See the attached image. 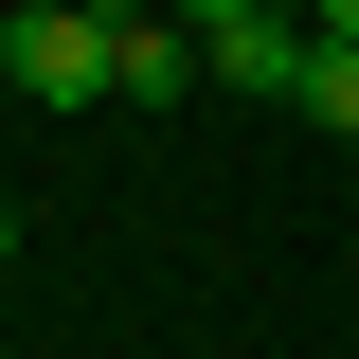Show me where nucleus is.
I'll list each match as a JSON object with an SVG mask.
<instances>
[{
	"instance_id": "obj_1",
	"label": "nucleus",
	"mask_w": 359,
	"mask_h": 359,
	"mask_svg": "<svg viewBox=\"0 0 359 359\" xmlns=\"http://www.w3.org/2000/svg\"><path fill=\"white\" fill-rule=\"evenodd\" d=\"M0 72L36 108H126V54H108V0H18L0 18Z\"/></svg>"
},
{
	"instance_id": "obj_2",
	"label": "nucleus",
	"mask_w": 359,
	"mask_h": 359,
	"mask_svg": "<svg viewBox=\"0 0 359 359\" xmlns=\"http://www.w3.org/2000/svg\"><path fill=\"white\" fill-rule=\"evenodd\" d=\"M216 90H252V108H287V90H306V54H323V18H287V0H252V18H216Z\"/></svg>"
},
{
	"instance_id": "obj_3",
	"label": "nucleus",
	"mask_w": 359,
	"mask_h": 359,
	"mask_svg": "<svg viewBox=\"0 0 359 359\" xmlns=\"http://www.w3.org/2000/svg\"><path fill=\"white\" fill-rule=\"evenodd\" d=\"M287 108H306V126H341V144H359V36H323V54H306V90H287Z\"/></svg>"
},
{
	"instance_id": "obj_4",
	"label": "nucleus",
	"mask_w": 359,
	"mask_h": 359,
	"mask_svg": "<svg viewBox=\"0 0 359 359\" xmlns=\"http://www.w3.org/2000/svg\"><path fill=\"white\" fill-rule=\"evenodd\" d=\"M323 36H359V0H323Z\"/></svg>"
},
{
	"instance_id": "obj_5",
	"label": "nucleus",
	"mask_w": 359,
	"mask_h": 359,
	"mask_svg": "<svg viewBox=\"0 0 359 359\" xmlns=\"http://www.w3.org/2000/svg\"><path fill=\"white\" fill-rule=\"evenodd\" d=\"M0 269H18V198H0Z\"/></svg>"
},
{
	"instance_id": "obj_6",
	"label": "nucleus",
	"mask_w": 359,
	"mask_h": 359,
	"mask_svg": "<svg viewBox=\"0 0 359 359\" xmlns=\"http://www.w3.org/2000/svg\"><path fill=\"white\" fill-rule=\"evenodd\" d=\"M287 18H323V0H287Z\"/></svg>"
}]
</instances>
